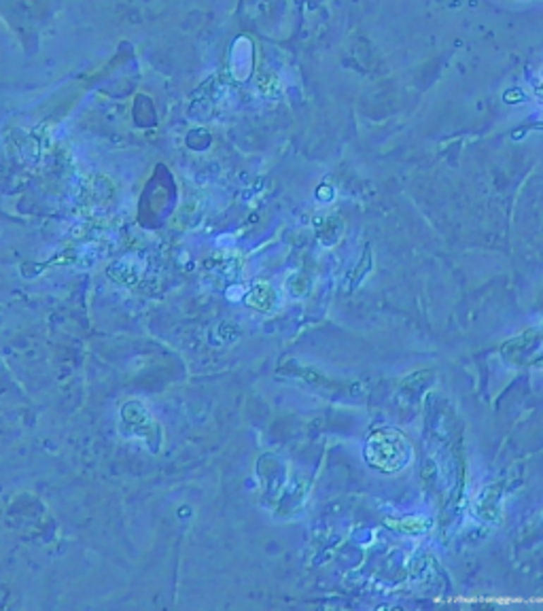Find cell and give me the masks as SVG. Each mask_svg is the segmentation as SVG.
<instances>
[{"label": "cell", "instance_id": "obj_1", "mask_svg": "<svg viewBox=\"0 0 543 611\" xmlns=\"http://www.w3.org/2000/svg\"><path fill=\"white\" fill-rule=\"evenodd\" d=\"M365 459L374 469L382 473H395L412 461V446L399 431L380 429L370 435L365 444Z\"/></svg>", "mask_w": 543, "mask_h": 611}, {"label": "cell", "instance_id": "obj_2", "mask_svg": "<svg viewBox=\"0 0 543 611\" xmlns=\"http://www.w3.org/2000/svg\"><path fill=\"white\" fill-rule=\"evenodd\" d=\"M246 301L252 306V308L272 310V308H274V303H276V295H274V291H272L267 284H259V286H255V289L248 293Z\"/></svg>", "mask_w": 543, "mask_h": 611}]
</instances>
